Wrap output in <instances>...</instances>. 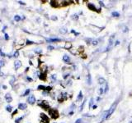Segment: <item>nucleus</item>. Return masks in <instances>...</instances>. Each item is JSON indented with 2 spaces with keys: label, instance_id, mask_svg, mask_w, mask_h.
<instances>
[{
  "label": "nucleus",
  "instance_id": "nucleus-30",
  "mask_svg": "<svg viewBox=\"0 0 132 123\" xmlns=\"http://www.w3.org/2000/svg\"><path fill=\"white\" fill-rule=\"evenodd\" d=\"M42 50L41 49H39V48H37V49L35 50V53H37V54H41Z\"/></svg>",
  "mask_w": 132,
  "mask_h": 123
},
{
  "label": "nucleus",
  "instance_id": "nucleus-12",
  "mask_svg": "<svg viewBox=\"0 0 132 123\" xmlns=\"http://www.w3.org/2000/svg\"><path fill=\"white\" fill-rule=\"evenodd\" d=\"M88 7L89 9L92 10V11H96V10H97V8H96V7L94 6V4H93V3H88Z\"/></svg>",
  "mask_w": 132,
  "mask_h": 123
},
{
  "label": "nucleus",
  "instance_id": "nucleus-43",
  "mask_svg": "<svg viewBox=\"0 0 132 123\" xmlns=\"http://www.w3.org/2000/svg\"><path fill=\"white\" fill-rule=\"evenodd\" d=\"M51 19H52V20H57V17L55 16V17H51Z\"/></svg>",
  "mask_w": 132,
  "mask_h": 123
},
{
  "label": "nucleus",
  "instance_id": "nucleus-27",
  "mask_svg": "<svg viewBox=\"0 0 132 123\" xmlns=\"http://www.w3.org/2000/svg\"><path fill=\"white\" fill-rule=\"evenodd\" d=\"M22 118H23V116H21V117H18V119H16V121H15V122L16 123H19L21 122V121L22 120Z\"/></svg>",
  "mask_w": 132,
  "mask_h": 123
},
{
  "label": "nucleus",
  "instance_id": "nucleus-7",
  "mask_svg": "<svg viewBox=\"0 0 132 123\" xmlns=\"http://www.w3.org/2000/svg\"><path fill=\"white\" fill-rule=\"evenodd\" d=\"M27 102L30 103V104H34V103H36V98L34 95H30L28 97V99H27Z\"/></svg>",
  "mask_w": 132,
  "mask_h": 123
},
{
  "label": "nucleus",
  "instance_id": "nucleus-16",
  "mask_svg": "<svg viewBox=\"0 0 132 123\" xmlns=\"http://www.w3.org/2000/svg\"><path fill=\"white\" fill-rule=\"evenodd\" d=\"M46 40L49 41V42H58V41H60V39H47Z\"/></svg>",
  "mask_w": 132,
  "mask_h": 123
},
{
  "label": "nucleus",
  "instance_id": "nucleus-36",
  "mask_svg": "<svg viewBox=\"0 0 132 123\" xmlns=\"http://www.w3.org/2000/svg\"><path fill=\"white\" fill-rule=\"evenodd\" d=\"M0 54L2 55V57H5V54H3V51H2V49L0 48Z\"/></svg>",
  "mask_w": 132,
  "mask_h": 123
},
{
  "label": "nucleus",
  "instance_id": "nucleus-45",
  "mask_svg": "<svg viewBox=\"0 0 132 123\" xmlns=\"http://www.w3.org/2000/svg\"><path fill=\"white\" fill-rule=\"evenodd\" d=\"M27 80H30V81H31V78H29V77H27Z\"/></svg>",
  "mask_w": 132,
  "mask_h": 123
},
{
  "label": "nucleus",
  "instance_id": "nucleus-20",
  "mask_svg": "<svg viewBox=\"0 0 132 123\" xmlns=\"http://www.w3.org/2000/svg\"><path fill=\"white\" fill-rule=\"evenodd\" d=\"M88 84L90 85L91 84H92V79H91V76L90 74H88Z\"/></svg>",
  "mask_w": 132,
  "mask_h": 123
},
{
  "label": "nucleus",
  "instance_id": "nucleus-26",
  "mask_svg": "<svg viewBox=\"0 0 132 123\" xmlns=\"http://www.w3.org/2000/svg\"><path fill=\"white\" fill-rule=\"evenodd\" d=\"M72 19H73V20H78V15H77V14L73 15V16H72Z\"/></svg>",
  "mask_w": 132,
  "mask_h": 123
},
{
  "label": "nucleus",
  "instance_id": "nucleus-10",
  "mask_svg": "<svg viewBox=\"0 0 132 123\" xmlns=\"http://www.w3.org/2000/svg\"><path fill=\"white\" fill-rule=\"evenodd\" d=\"M27 108V105L26 103H19L18 104V108L21 110H25Z\"/></svg>",
  "mask_w": 132,
  "mask_h": 123
},
{
  "label": "nucleus",
  "instance_id": "nucleus-34",
  "mask_svg": "<svg viewBox=\"0 0 132 123\" xmlns=\"http://www.w3.org/2000/svg\"><path fill=\"white\" fill-rule=\"evenodd\" d=\"M93 103V99L92 98V99H90V103H89V106H90V107H92Z\"/></svg>",
  "mask_w": 132,
  "mask_h": 123
},
{
  "label": "nucleus",
  "instance_id": "nucleus-14",
  "mask_svg": "<svg viewBox=\"0 0 132 123\" xmlns=\"http://www.w3.org/2000/svg\"><path fill=\"white\" fill-rule=\"evenodd\" d=\"M98 83L101 85H105L106 84V80L103 79V78H99L98 79Z\"/></svg>",
  "mask_w": 132,
  "mask_h": 123
},
{
  "label": "nucleus",
  "instance_id": "nucleus-17",
  "mask_svg": "<svg viewBox=\"0 0 132 123\" xmlns=\"http://www.w3.org/2000/svg\"><path fill=\"white\" fill-rule=\"evenodd\" d=\"M59 32H60L61 34H65V33H67V29H66L65 27H63V28H61V29H60Z\"/></svg>",
  "mask_w": 132,
  "mask_h": 123
},
{
  "label": "nucleus",
  "instance_id": "nucleus-48",
  "mask_svg": "<svg viewBox=\"0 0 132 123\" xmlns=\"http://www.w3.org/2000/svg\"><path fill=\"white\" fill-rule=\"evenodd\" d=\"M0 68H1V67H0ZM0 72H1V70H0Z\"/></svg>",
  "mask_w": 132,
  "mask_h": 123
},
{
  "label": "nucleus",
  "instance_id": "nucleus-1",
  "mask_svg": "<svg viewBox=\"0 0 132 123\" xmlns=\"http://www.w3.org/2000/svg\"><path fill=\"white\" fill-rule=\"evenodd\" d=\"M49 114H50V116H51L52 118H54V119H56L59 116L58 112L55 109H49Z\"/></svg>",
  "mask_w": 132,
  "mask_h": 123
},
{
  "label": "nucleus",
  "instance_id": "nucleus-38",
  "mask_svg": "<svg viewBox=\"0 0 132 123\" xmlns=\"http://www.w3.org/2000/svg\"><path fill=\"white\" fill-rule=\"evenodd\" d=\"M27 44H34V42H31V41H29V40H27Z\"/></svg>",
  "mask_w": 132,
  "mask_h": 123
},
{
  "label": "nucleus",
  "instance_id": "nucleus-42",
  "mask_svg": "<svg viewBox=\"0 0 132 123\" xmlns=\"http://www.w3.org/2000/svg\"><path fill=\"white\" fill-rule=\"evenodd\" d=\"M18 3H20V4H22V5H25V3H23V2H20V1H19V2H18Z\"/></svg>",
  "mask_w": 132,
  "mask_h": 123
},
{
  "label": "nucleus",
  "instance_id": "nucleus-8",
  "mask_svg": "<svg viewBox=\"0 0 132 123\" xmlns=\"http://www.w3.org/2000/svg\"><path fill=\"white\" fill-rule=\"evenodd\" d=\"M21 66H22V62H21V61H19V60L15 61V62H14L15 70H18V68L21 67Z\"/></svg>",
  "mask_w": 132,
  "mask_h": 123
},
{
  "label": "nucleus",
  "instance_id": "nucleus-13",
  "mask_svg": "<svg viewBox=\"0 0 132 123\" xmlns=\"http://www.w3.org/2000/svg\"><path fill=\"white\" fill-rule=\"evenodd\" d=\"M39 78H40V80H46V72H42V73H40V75H39Z\"/></svg>",
  "mask_w": 132,
  "mask_h": 123
},
{
  "label": "nucleus",
  "instance_id": "nucleus-28",
  "mask_svg": "<svg viewBox=\"0 0 132 123\" xmlns=\"http://www.w3.org/2000/svg\"><path fill=\"white\" fill-rule=\"evenodd\" d=\"M84 104H85V100L82 103V105L80 106V109H79V111H83V109H84Z\"/></svg>",
  "mask_w": 132,
  "mask_h": 123
},
{
  "label": "nucleus",
  "instance_id": "nucleus-41",
  "mask_svg": "<svg viewBox=\"0 0 132 123\" xmlns=\"http://www.w3.org/2000/svg\"><path fill=\"white\" fill-rule=\"evenodd\" d=\"M119 44H120V42H119V41H116V44H115V46H116V45H118Z\"/></svg>",
  "mask_w": 132,
  "mask_h": 123
},
{
  "label": "nucleus",
  "instance_id": "nucleus-22",
  "mask_svg": "<svg viewBox=\"0 0 132 123\" xmlns=\"http://www.w3.org/2000/svg\"><path fill=\"white\" fill-rule=\"evenodd\" d=\"M14 20L16 21V22H19V21L21 20V16H18V15H16V16H14Z\"/></svg>",
  "mask_w": 132,
  "mask_h": 123
},
{
  "label": "nucleus",
  "instance_id": "nucleus-4",
  "mask_svg": "<svg viewBox=\"0 0 132 123\" xmlns=\"http://www.w3.org/2000/svg\"><path fill=\"white\" fill-rule=\"evenodd\" d=\"M114 39H115V35H112V36L110 37L109 39V43H108V46H107V50H110L111 48H112L114 44Z\"/></svg>",
  "mask_w": 132,
  "mask_h": 123
},
{
  "label": "nucleus",
  "instance_id": "nucleus-2",
  "mask_svg": "<svg viewBox=\"0 0 132 123\" xmlns=\"http://www.w3.org/2000/svg\"><path fill=\"white\" fill-rule=\"evenodd\" d=\"M38 105L40 106V107L45 110L49 109V103L47 101H40L39 103H38Z\"/></svg>",
  "mask_w": 132,
  "mask_h": 123
},
{
  "label": "nucleus",
  "instance_id": "nucleus-9",
  "mask_svg": "<svg viewBox=\"0 0 132 123\" xmlns=\"http://www.w3.org/2000/svg\"><path fill=\"white\" fill-rule=\"evenodd\" d=\"M5 99H6V101H7L8 103H11V102L12 101V98L11 94H6L5 95Z\"/></svg>",
  "mask_w": 132,
  "mask_h": 123
},
{
  "label": "nucleus",
  "instance_id": "nucleus-5",
  "mask_svg": "<svg viewBox=\"0 0 132 123\" xmlns=\"http://www.w3.org/2000/svg\"><path fill=\"white\" fill-rule=\"evenodd\" d=\"M40 118H41V122L44 123H49L50 120H49L48 116L44 113H40Z\"/></svg>",
  "mask_w": 132,
  "mask_h": 123
},
{
  "label": "nucleus",
  "instance_id": "nucleus-31",
  "mask_svg": "<svg viewBox=\"0 0 132 123\" xmlns=\"http://www.w3.org/2000/svg\"><path fill=\"white\" fill-rule=\"evenodd\" d=\"M51 80L53 81H55L56 80V75H52L51 76Z\"/></svg>",
  "mask_w": 132,
  "mask_h": 123
},
{
  "label": "nucleus",
  "instance_id": "nucleus-40",
  "mask_svg": "<svg viewBox=\"0 0 132 123\" xmlns=\"http://www.w3.org/2000/svg\"><path fill=\"white\" fill-rule=\"evenodd\" d=\"M81 122H82V120H81V119H78V120L75 122V123H81Z\"/></svg>",
  "mask_w": 132,
  "mask_h": 123
},
{
  "label": "nucleus",
  "instance_id": "nucleus-32",
  "mask_svg": "<svg viewBox=\"0 0 132 123\" xmlns=\"http://www.w3.org/2000/svg\"><path fill=\"white\" fill-rule=\"evenodd\" d=\"M4 64H5V63H4V61L0 60V67H2L3 66H4Z\"/></svg>",
  "mask_w": 132,
  "mask_h": 123
},
{
  "label": "nucleus",
  "instance_id": "nucleus-35",
  "mask_svg": "<svg viewBox=\"0 0 132 123\" xmlns=\"http://www.w3.org/2000/svg\"><path fill=\"white\" fill-rule=\"evenodd\" d=\"M14 80H15V77H12V80H10V84H11L12 85V83H13Z\"/></svg>",
  "mask_w": 132,
  "mask_h": 123
},
{
  "label": "nucleus",
  "instance_id": "nucleus-21",
  "mask_svg": "<svg viewBox=\"0 0 132 123\" xmlns=\"http://www.w3.org/2000/svg\"><path fill=\"white\" fill-rule=\"evenodd\" d=\"M103 93H105V92H104V88H103V87H101V88L99 89L98 94H99V95H102Z\"/></svg>",
  "mask_w": 132,
  "mask_h": 123
},
{
  "label": "nucleus",
  "instance_id": "nucleus-3",
  "mask_svg": "<svg viewBox=\"0 0 132 123\" xmlns=\"http://www.w3.org/2000/svg\"><path fill=\"white\" fill-rule=\"evenodd\" d=\"M68 98V95H67V93H65V92H63V93H61L59 95V98H58V100L59 103H61V102H63V101H65Z\"/></svg>",
  "mask_w": 132,
  "mask_h": 123
},
{
  "label": "nucleus",
  "instance_id": "nucleus-37",
  "mask_svg": "<svg viewBox=\"0 0 132 123\" xmlns=\"http://www.w3.org/2000/svg\"><path fill=\"white\" fill-rule=\"evenodd\" d=\"M54 47H53V46H51V45H50V46H48V49L49 50H53V49H54Z\"/></svg>",
  "mask_w": 132,
  "mask_h": 123
},
{
  "label": "nucleus",
  "instance_id": "nucleus-46",
  "mask_svg": "<svg viewBox=\"0 0 132 123\" xmlns=\"http://www.w3.org/2000/svg\"><path fill=\"white\" fill-rule=\"evenodd\" d=\"M97 101H99V100H100V98H99V97H98V98H97Z\"/></svg>",
  "mask_w": 132,
  "mask_h": 123
},
{
  "label": "nucleus",
  "instance_id": "nucleus-11",
  "mask_svg": "<svg viewBox=\"0 0 132 123\" xmlns=\"http://www.w3.org/2000/svg\"><path fill=\"white\" fill-rule=\"evenodd\" d=\"M63 60H64V62H65L66 63H70V58L68 56V55H64Z\"/></svg>",
  "mask_w": 132,
  "mask_h": 123
},
{
  "label": "nucleus",
  "instance_id": "nucleus-25",
  "mask_svg": "<svg viewBox=\"0 0 132 123\" xmlns=\"http://www.w3.org/2000/svg\"><path fill=\"white\" fill-rule=\"evenodd\" d=\"M92 44L93 45H97L98 44V40H92Z\"/></svg>",
  "mask_w": 132,
  "mask_h": 123
},
{
  "label": "nucleus",
  "instance_id": "nucleus-24",
  "mask_svg": "<svg viewBox=\"0 0 132 123\" xmlns=\"http://www.w3.org/2000/svg\"><path fill=\"white\" fill-rule=\"evenodd\" d=\"M38 90H46V87L44 85H39L38 86Z\"/></svg>",
  "mask_w": 132,
  "mask_h": 123
},
{
  "label": "nucleus",
  "instance_id": "nucleus-15",
  "mask_svg": "<svg viewBox=\"0 0 132 123\" xmlns=\"http://www.w3.org/2000/svg\"><path fill=\"white\" fill-rule=\"evenodd\" d=\"M82 99H83V93H82V91H80L79 94H78V98H77V100L78 101H81V100H82Z\"/></svg>",
  "mask_w": 132,
  "mask_h": 123
},
{
  "label": "nucleus",
  "instance_id": "nucleus-18",
  "mask_svg": "<svg viewBox=\"0 0 132 123\" xmlns=\"http://www.w3.org/2000/svg\"><path fill=\"white\" fill-rule=\"evenodd\" d=\"M112 16H115V17H118V16H120V13L117 12H113L112 13Z\"/></svg>",
  "mask_w": 132,
  "mask_h": 123
},
{
  "label": "nucleus",
  "instance_id": "nucleus-23",
  "mask_svg": "<svg viewBox=\"0 0 132 123\" xmlns=\"http://www.w3.org/2000/svg\"><path fill=\"white\" fill-rule=\"evenodd\" d=\"M6 110H7L8 112H12V106H7V107H6Z\"/></svg>",
  "mask_w": 132,
  "mask_h": 123
},
{
  "label": "nucleus",
  "instance_id": "nucleus-6",
  "mask_svg": "<svg viewBox=\"0 0 132 123\" xmlns=\"http://www.w3.org/2000/svg\"><path fill=\"white\" fill-rule=\"evenodd\" d=\"M116 104H117V103H115L114 104H112V107L110 108V109L108 110V116H107V118H109V116H110L111 115H112V113H113L114 110H115V108H116Z\"/></svg>",
  "mask_w": 132,
  "mask_h": 123
},
{
  "label": "nucleus",
  "instance_id": "nucleus-47",
  "mask_svg": "<svg viewBox=\"0 0 132 123\" xmlns=\"http://www.w3.org/2000/svg\"><path fill=\"white\" fill-rule=\"evenodd\" d=\"M129 123H132V120H131V121H130V122H129Z\"/></svg>",
  "mask_w": 132,
  "mask_h": 123
},
{
  "label": "nucleus",
  "instance_id": "nucleus-33",
  "mask_svg": "<svg viewBox=\"0 0 132 123\" xmlns=\"http://www.w3.org/2000/svg\"><path fill=\"white\" fill-rule=\"evenodd\" d=\"M18 55H19V53H18V51H17V52L15 53V54H14V55H13V56L15 57V58H18Z\"/></svg>",
  "mask_w": 132,
  "mask_h": 123
},
{
  "label": "nucleus",
  "instance_id": "nucleus-39",
  "mask_svg": "<svg viewBox=\"0 0 132 123\" xmlns=\"http://www.w3.org/2000/svg\"><path fill=\"white\" fill-rule=\"evenodd\" d=\"M5 39H9V37H8V34L5 33Z\"/></svg>",
  "mask_w": 132,
  "mask_h": 123
},
{
  "label": "nucleus",
  "instance_id": "nucleus-44",
  "mask_svg": "<svg viewBox=\"0 0 132 123\" xmlns=\"http://www.w3.org/2000/svg\"><path fill=\"white\" fill-rule=\"evenodd\" d=\"M96 108H97V105H93V109H95Z\"/></svg>",
  "mask_w": 132,
  "mask_h": 123
},
{
  "label": "nucleus",
  "instance_id": "nucleus-19",
  "mask_svg": "<svg viewBox=\"0 0 132 123\" xmlns=\"http://www.w3.org/2000/svg\"><path fill=\"white\" fill-rule=\"evenodd\" d=\"M65 47L66 49H69V48H71V47H72V44H71V43H66Z\"/></svg>",
  "mask_w": 132,
  "mask_h": 123
},
{
  "label": "nucleus",
  "instance_id": "nucleus-29",
  "mask_svg": "<svg viewBox=\"0 0 132 123\" xmlns=\"http://www.w3.org/2000/svg\"><path fill=\"white\" fill-rule=\"evenodd\" d=\"M30 93V90L28 89V90H27L26 91H25V93L23 94V96H27V95H28Z\"/></svg>",
  "mask_w": 132,
  "mask_h": 123
}]
</instances>
